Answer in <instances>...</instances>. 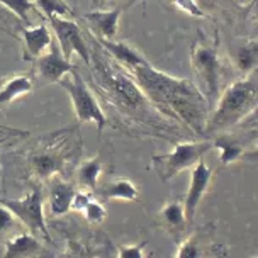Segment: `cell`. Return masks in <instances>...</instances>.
Listing matches in <instances>:
<instances>
[{
	"instance_id": "2e32d148",
	"label": "cell",
	"mask_w": 258,
	"mask_h": 258,
	"mask_svg": "<svg viewBox=\"0 0 258 258\" xmlns=\"http://www.w3.org/2000/svg\"><path fill=\"white\" fill-rule=\"evenodd\" d=\"M214 136L216 138L213 141V146L219 150V161L223 165H231L245 158L248 151V143L255 140V136L245 138L243 135H238V133L228 131L218 133Z\"/></svg>"
},
{
	"instance_id": "8fae6325",
	"label": "cell",
	"mask_w": 258,
	"mask_h": 258,
	"mask_svg": "<svg viewBox=\"0 0 258 258\" xmlns=\"http://www.w3.org/2000/svg\"><path fill=\"white\" fill-rule=\"evenodd\" d=\"M221 245L216 239L213 224H206L187 233L178 243L175 258H219Z\"/></svg>"
},
{
	"instance_id": "f1b7e54d",
	"label": "cell",
	"mask_w": 258,
	"mask_h": 258,
	"mask_svg": "<svg viewBox=\"0 0 258 258\" xmlns=\"http://www.w3.org/2000/svg\"><path fill=\"white\" fill-rule=\"evenodd\" d=\"M94 194L89 192V190H84V188H80L78 190L77 188V192H75V196H73V199H72V207H70V211H78V213H82V211L85 209L87 204L94 199Z\"/></svg>"
},
{
	"instance_id": "7c38bea8",
	"label": "cell",
	"mask_w": 258,
	"mask_h": 258,
	"mask_svg": "<svg viewBox=\"0 0 258 258\" xmlns=\"http://www.w3.org/2000/svg\"><path fill=\"white\" fill-rule=\"evenodd\" d=\"M213 170L209 165L206 163L204 158L197 161L192 167V175H190V183H188V190L183 197V211H185V218L187 223H194V216L197 213V207L204 199V196L207 194L213 182Z\"/></svg>"
},
{
	"instance_id": "d6986e66",
	"label": "cell",
	"mask_w": 258,
	"mask_h": 258,
	"mask_svg": "<svg viewBox=\"0 0 258 258\" xmlns=\"http://www.w3.org/2000/svg\"><path fill=\"white\" fill-rule=\"evenodd\" d=\"M94 39L114 61L121 64L124 70H129V68H135V67H140V64L148 63V59L143 56L135 46H131L129 43H126V41L97 39V38Z\"/></svg>"
},
{
	"instance_id": "83f0119b",
	"label": "cell",
	"mask_w": 258,
	"mask_h": 258,
	"mask_svg": "<svg viewBox=\"0 0 258 258\" xmlns=\"http://www.w3.org/2000/svg\"><path fill=\"white\" fill-rule=\"evenodd\" d=\"M146 241L136 243V245H116V256L114 258H150L145 253Z\"/></svg>"
},
{
	"instance_id": "3957f363",
	"label": "cell",
	"mask_w": 258,
	"mask_h": 258,
	"mask_svg": "<svg viewBox=\"0 0 258 258\" xmlns=\"http://www.w3.org/2000/svg\"><path fill=\"white\" fill-rule=\"evenodd\" d=\"M258 107V78L256 72L239 78L221 92L214 107L207 116L204 136L229 131L239 126L250 116H255Z\"/></svg>"
},
{
	"instance_id": "d6a6232c",
	"label": "cell",
	"mask_w": 258,
	"mask_h": 258,
	"mask_svg": "<svg viewBox=\"0 0 258 258\" xmlns=\"http://www.w3.org/2000/svg\"><path fill=\"white\" fill-rule=\"evenodd\" d=\"M107 2H114V0H92V7L100 9L104 4H107Z\"/></svg>"
},
{
	"instance_id": "9c48e42d",
	"label": "cell",
	"mask_w": 258,
	"mask_h": 258,
	"mask_svg": "<svg viewBox=\"0 0 258 258\" xmlns=\"http://www.w3.org/2000/svg\"><path fill=\"white\" fill-rule=\"evenodd\" d=\"M49 29L54 32L58 39V48L61 49L63 56L70 59L73 54H78L82 58V61L85 63V67L90 64V46L87 44L85 36L82 32L80 26L77 24L73 19L68 17H59L51 16L48 17Z\"/></svg>"
},
{
	"instance_id": "d590c367",
	"label": "cell",
	"mask_w": 258,
	"mask_h": 258,
	"mask_svg": "<svg viewBox=\"0 0 258 258\" xmlns=\"http://www.w3.org/2000/svg\"><path fill=\"white\" fill-rule=\"evenodd\" d=\"M94 258H97V256H94Z\"/></svg>"
},
{
	"instance_id": "5b68a950",
	"label": "cell",
	"mask_w": 258,
	"mask_h": 258,
	"mask_svg": "<svg viewBox=\"0 0 258 258\" xmlns=\"http://www.w3.org/2000/svg\"><path fill=\"white\" fill-rule=\"evenodd\" d=\"M190 63L194 67V72L197 73L199 80L204 85L202 94H204L207 104H209V109H213L221 94V70H223L218 34L213 41L207 39L202 32L197 34V39L194 41L190 48Z\"/></svg>"
},
{
	"instance_id": "ffe728a7",
	"label": "cell",
	"mask_w": 258,
	"mask_h": 258,
	"mask_svg": "<svg viewBox=\"0 0 258 258\" xmlns=\"http://www.w3.org/2000/svg\"><path fill=\"white\" fill-rule=\"evenodd\" d=\"M94 196L99 197V201H138L140 199V188L127 178H117L104 183L102 187H97Z\"/></svg>"
},
{
	"instance_id": "4dcf8cb0",
	"label": "cell",
	"mask_w": 258,
	"mask_h": 258,
	"mask_svg": "<svg viewBox=\"0 0 258 258\" xmlns=\"http://www.w3.org/2000/svg\"><path fill=\"white\" fill-rule=\"evenodd\" d=\"M61 258H94V256H92L90 251L87 250L85 246H82L80 243L70 241V243H68L67 253H64Z\"/></svg>"
},
{
	"instance_id": "4316f807",
	"label": "cell",
	"mask_w": 258,
	"mask_h": 258,
	"mask_svg": "<svg viewBox=\"0 0 258 258\" xmlns=\"http://www.w3.org/2000/svg\"><path fill=\"white\" fill-rule=\"evenodd\" d=\"M82 213H84L85 219L89 221L90 224H100L105 219V216H107V209L104 207L102 201H99L94 197Z\"/></svg>"
},
{
	"instance_id": "44dd1931",
	"label": "cell",
	"mask_w": 258,
	"mask_h": 258,
	"mask_svg": "<svg viewBox=\"0 0 258 258\" xmlns=\"http://www.w3.org/2000/svg\"><path fill=\"white\" fill-rule=\"evenodd\" d=\"M233 64L241 75H250L256 72L258 67V43L256 39H246L245 43L236 44L231 51Z\"/></svg>"
},
{
	"instance_id": "5bb4252c",
	"label": "cell",
	"mask_w": 258,
	"mask_h": 258,
	"mask_svg": "<svg viewBox=\"0 0 258 258\" xmlns=\"http://www.w3.org/2000/svg\"><path fill=\"white\" fill-rule=\"evenodd\" d=\"M158 224L165 233L172 238L173 243H180L188 233V224L185 218V211H183V202L182 201H172L167 202L160 209L158 216Z\"/></svg>"
},
{
	"instance_id": "f546056e",
	"label": "cell",
	"mask_w": 258,
	"mask_h": 258,
	"mask_svg": "<svg viewBox=\"0 0 258 258\" xmlns=\"http://www.w3.org/2000/svg\"><path fill=\"white\" fill-rule=\"evenodd\" d=\"M173 4L180 9V11H183L192 17H206L204 11H202L199 7V4H197V0H173Z\"/></svg>"
},
{
	"instance_id": "836d02e7",
	"label": "cell",
	"mask_w": 258,
	"mask_h": 258,
	"mask_svg": "<svg viewBox=\"0 0 258 258\" xmlns=\"http://www.w3.org/2000/svg\"><path fill=\"white\" fill-rule=\"evenodd\" d=\"M133 2H135V0H131V2H129V4H127V7H129V6H131V4H133Z\"/></svg>"
},
{
	"instance_id": "d4e9b609",
	"label": "cell",
	"mask_w": 258,
	"mask_h": 258,
	"mask_svg": "<svg viewBox=\"0 0 258 258\" xmlns=\"http://www.w3.org/2000/svg\"><path fill=\"white\" fill-rule=\"evenodd\" d=\"M2 6H6L9 11L16 14L22 22H27L31 26V14H38L39 9L32 0H0Z\"/></svg>"
},
{
	"instance_id": "30bf717a",
	"label": "cell",
	"mask_w": 258,
	"mask_h": 258,
	"mask_svg": "<svg viewBox=\"0 0 258 258\" xmlns=\"http://www.w3.org/2000/svg\"><path fill=\"white\" fill-rule=\"evenodd\" d=\"M75 64L70 59L63 56L61 49L58 46H49V51L43 53L39 58H36L32 61V82L36 80V84L44 87L58 84L63 77L70 75L75 70Z\"/></svg>"
},
{
	"instance_id": "ba28073f",
	"label": "cell",
	"mask_w": 258,
	"mask_h": 258,
	"mask_svg": "<svg viewBox=\"0 0 258 258\" xmlns=\"http://www.w3.org/2000/svg\"><path fill=\"white\" fill-rule=\"evenodd\" d=\"M0 204L11 209L17 221L29 229V233L46 241H51L44 218V197L39 188H32L21 199H0Z\"/></svg>"
},
{
	"instance_id": "9a60e30c",
	"label": "cell",
	"mask_w": 258,
	"mask_h": 258,
	"mask_svg": "<svg viewBox=\"0 0 258 258\" xmlns=\"http://www.w3.org/2000/svg\"><path fill=\"white\" fill-rule=\"evenodd\" d=\"M46 183H48L49 214L54 216V218L64 216L72 207V199L77 192V185L73 182L64 180L61 175L51 177L49 180H46Z\"/></svg>"
},
{
	"instance_id": "4fadbf2b",
	"label": "cell",
	"mask_w": 258,
	"mask_h": 258,
	"mask_svg": "<svg viewBox=\"0 0 258 258\" xmlns=\"http://www.w3.org/2000/svg\"><path fill=\"white\" fill-rule=\"evenodd\" d=\"M127 6L116 9H95L82 19L89 24V32L97 39H114L119 31V19Z\"/></svg>"
},
{
	"instance_id": "e0dca14e",
	"label": "cell",
	"mask_w": 258,
	"mask_h": 258,
	"mask_svg": "<svg viewBox=\"0 0 258 258\" xmlns=\"http://www.w3.org/2000/svg\"><path fill=\"white\" fill-rule=\"evenodd\" d=\"M41 251V239L36 234L16 231L4 241V253L0 258H34Z\"/></svg>"
},
{
	"instance_id": "7a4b0ae2",
	"label": "cell",
	"mask_w": 258,
	"mask_h": 258,
	"mask_svg": "<svg viewBox=\"0 0 258 258\" xmlns=\"http://www.w3.org/2000/svg\"><path fill=\"white\" fill-rule=\"evenodd\" d=\"M126 72L158 112L170 121L183 122L196 136H204L211 109L202 90L194 82L156 70L150 61Z\"/></svg>"
},
{
	"instance_id": "603a6c76",
	"label": "cell",
	"mask_w": 258,
	"mask_h": 258,
	"mask_svg": "<svg viewBox=\"0 0 258 258\" xmlns=\"http://www.w3.org/2000/svg\"><path fill=\"white\" fill-rule=\"evenodd\" d=\"M32 89H34V82L29 75H16L7 78L0 85V105H7L19 97L31 94Z\"/></svg>"
},
{
	"instance_id": "1f68e13d",
	"label": "cell",
	"mask_w": 258,
	"mask_h": 258,
	"mask_svg": "<svg viewBox=\"0 0 258 258\" xmlns=\"http://www.w3.org/2000/svg\"><path fill=\"white\" fill-rule=\"evenodd\" d=\"M14 131H11V129H6V127H0V146L4 145V143L7 141V138L12 135Z\"/></svg>"
},
{
	"instance_id": "e575fe53",
	"label": "cell",
	"mask_w": 258,
	"mask_h": 258,
	"mask_svg": "<svg viewBox=\"0 0 258 258\" xmlns=\"http://www.w3.org/2000/svg\"><path fill=\"white\" fill-rule=\"evenodd\" d=\"M251 258H256V256H251Z\"/></svg>"
},
{
	"instance_id": "6da1fadb",
	"label": "cell",
	"mask_w": 258,
	"mask_h": 258,
	"mask_svg": "<svg viewBox=\"0 0 258 258\" xmlns=\"http://www.w3.org/2000/svg\"><path fill=\"white\" fill-rule=\"evenodd\" d=\"M89 39L94 41V44L90 48V64L87 68L90 70L92 85L104 102L116 109L127 122L141 124L158 133L172 131V121L153 107L133 77L100 48L90 32Z\"/></svg>"
},
{
	"instance_id": "484cf974",
	"label": "cell",
	"mask_w": 258,
	"mask_h": 258,
	"mask_svg": "<svg viewBox=\"0 0 258 258\" xmlns=\"http://www.w3.org/2000/svg\"><path fill=\"white\" fill-rule=\"evenodd\" d=\"M17 218L12 214L11 209H7L4 204H0V241H6V239L14 234V229L17 228Z\"/></svg>"
},
{
	"instance_id": "ac0fdd59",
	"label": "cell",
	"mask_w": 258,
	"mask_h": 258,
	"mask_svg": "<svg viewBox=\"0 0 258 258\" xmlns=\"http://www.w3.org/2000/svg\"><path fill=\"white\" fill-rule=\"evenodd\" d=\"M22 44H24V59L26 61H34L41 54L49 49L53 44V32L46 24L24 27L21 31Z\"/></svg>"
},
{
	"instance_id": "7402d4cb",
	"label": "cell",
	"mask_w": 258,
	"mask_h": 258,
	"mask_svg": "<svg viewBox=\"0 0 258 258\" xmlns=\"http://www.w3.org/2000/svg\"><path fill=\"white\" fill-rule=\"evenodd\" d=\"M102 175V163L99 158H90L77 165L75 168V185L94 194L99 187V178Z\"/></svg>"
},
{
	"instance_id": "277c9868",
	"label": "cell",
	"mask_w": 258,
	"mask_h": 258,
	"mask_svg": "<svg viewBox=\"0 0 258 258\" xmlns=\"http://www.w3.org/2000/svg\"><path fill=\"white\" fill-rule=\"evenodd\" d=\"M80 150L82 141L77 127L44 136L27 155L29 175L44 182L56 175L64 177Z\"/></svg>"
},
{
	"instance_id": "cb8c5ba5",
	"label": "cell",
	"mask_w": 258,
	"mask_h": 258,
	"mask_svg": "<svg viewBox=\"0 0 258 258\" xmlns=\"http://www.w3.org/2000/svg\"><path fill=\"white\" fill-rule=\"evenodd\" d=\"M32 2L36 4L39 12H43L44 19H48L51 16L68 17V19L75 17V11L70 7V4L67 0H32Z\"/></svg>"
},
{
	"instance_id": "8992f818",
	"label": "cell",
	"mask_w": 258,
	"mask_h": 258,
	"mask_svg": "<svg viewBox=\"0 0 258 258\" xmlns=\"http://www.w3.org/2000/svg\"><path fill=\"white\" fill-rule=\"evenodd\" d=\"M213 148V141H182L173 146L170 153L151 156V167L161 182H170L183 170L192 168Z\"/></svg>"
},
{
	"instance_id": "52a82bcc",
	"label": "cell",
	"mask_w": 258,
	"mask_h": 258,
	"mask_svg": "<svg viewBox=\"0 0 258 258\" xmlns=\"http://www.w3.org/2000/svg\"><path fill=\"white\" fill-rule=\"evenodd\" d=\"M58 84L68 92V95H70L72 104H73V112H75V117L78 122L80 124L94 122L99 133H102L104 127L109 126V119L105 116L104 109L100 107L94 92L85 84V80L82 78L77 68L70 73V77H63Z\"/></svg>"
}]
</instances>
